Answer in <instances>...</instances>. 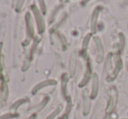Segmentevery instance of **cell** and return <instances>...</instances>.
I'll return each instance as SVG.
<instances>
[{"mask_svg":"<svg viewBox=\"0 0 128 119\" xmlns=\"http://www.w3.org/2000/svg\"><path fill=\"white\" fill-rule=\"evenodd\" d=\"M98 13H100V7L96 8L94 10L92 13V29L94 31L95 30V27H96V24H97V18H98Z\"/></svg>","mask_w":128,"mask_h":119,"instance_id":"6da1fadb","label":"cell"},{"mask_svg":"<svg viewBox=\"0 0 128 119\" xmlns=\"http://www.w3.org/2000/svg\"><path fill=\"white\" fill-rule=\"evenodd\" d=\"M95 42H96L97 45H98V61H101L102 58H103V56H104V50H103V47H102V44H101V42L98 38H95Z\"/></svg>","mask_w":128,"mask_h":119,"instance_id":"7a4b0ae2","label":"cell"},{"mask_svg":"<svg viewBox=\"0 0 128 119\" xmlns=\"http://www.w3.org/2000/svg\"><path fill=\"white\" fill-rule=\"evenodd\" d=\"M75 63H76V58H75V54H73L71 61V71L72 69V72L74 71V68H75Z\"/></svg>","mask_w":128,"mask_h":119,"instance_id":"3957f363","label":"cell"},{"mask_svg":"<svg viewBox=\"0 0 128 119\" xmlns=\"http://www.w3.org/2000/svg\"><path fill=\"white\" fill-rule=\"evenodd\" d=\"M89 1H90V0H83L82 3H87V2H89Z\"/></svg>","mask_w":128,"mask_h":119,"instance_id":"277c9868","label":"cell"}]
</instances>
